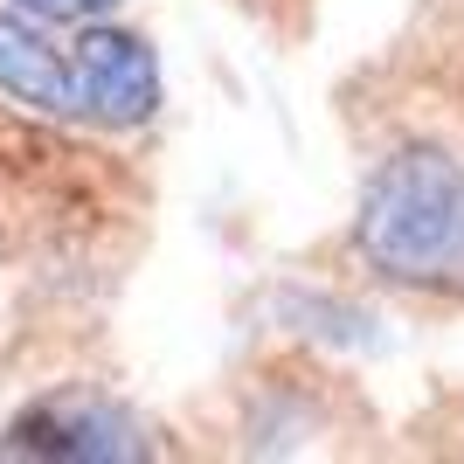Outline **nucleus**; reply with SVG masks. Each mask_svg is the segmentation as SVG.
I'll return each instance as SVG.
<instances>
[{"instance_id": "nucleus-1", "label": "nucleus", "mask_w": 464, "mask_h": 464, "mask_svg": "<svg viewBox=\"0 0 464 464\" xmlns=\"http://www.w3.org/2000/svg\"><path fill=\"white\" fill-rule=\"evenodd\" d=\"M353 250L409 291H464V160L444 146H395L361 188Z\"/></svg>"}, {"instance_id": "nucleus-2", "label": "nucleus", "mask_w": 464, "mask_h": 464, "mask_svg": "<svg viewBox=\"0 0 464 464\" xmlns=\"http://www.w3.org/2000/svg\"><path fill=\"white\" fill-rule=\"evenodd\" d=\"M7 458H56V464H125L146 458V423L132 409L104 402V395H83V388H63V395H42L7 423L0 437Z\"/></svg>"}, {"instance_id": "nucleus-3", "label": "nucleus", "mask_w": 464, "mask_h": 464, "mask_svg": "<svg viewBox=\"0 0 464 464\" xmlns=\"http://www.w3.org/2000/svg\"><path fill=\"white\" fill-rule=\"evenodd\" d=\"M70 77H77V118L104 132H132L160 111V56L146 35L83 21V35L70 42Z\"/></svg>"}, {"instance_id": "nucleus-4", "label": "nucleus", "mask_w": 464, "mask_h": 464, "mask_svg": "<svg viewBox=\"0 0 464 464\" xmlns=\"http://www.w3.org/2000/svg\"><path fill=\"white\" fill-rule=\"evenodd\" d=\"M0 97H14L21 111H42V118H77L70 49H56L21 14H0Z\"/></svg>"}, {"instance_id": "nucleus-5", "label": "nucleus", "mask_w": 464, "mask_h": 464, "mask_svg": "<svg viewBox=\"0 0 464 464\" xmlns=\"http://www.w3.org/2000/svg\"><path fill=\"white\" fill-rule=\"evenodd\" d=\"M21 14H35V21H104L111 7H125V0H14Z\"/></svg>"}]
</instances>
